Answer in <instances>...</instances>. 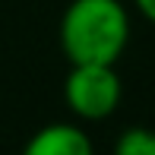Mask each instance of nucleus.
<instances>
[{"label":"nucleus","mask_w":155,"mask_h":155,"mask_svg":"<svg viewBox=\"0 0 155 155\" xmlns=\"http://www.w3.org/2000/svg\"><path fill=\"white\" fill-rule=\"evenodd\" d=\"M133 35L124 0H70L57 22V41L70 63H117Z\"/></svg>","instance_id":"f257e3e1"},{"label":"nucleus","mask_w":155,"mask_h":155,"mask_svg":"<svg viewBox=\"0 0 155 155\" xmlns=\"http://www.w3.org/2000/svg\"><path fill=\"white\" fill-rule=\"evenodd\" d=\"M63 101L82 124H101L120 108L124 82L114 63H70L63 79Z\"/></svg>","instance_id":"f03ea898"},{"label":"nucleus","mask_w":155,"mask_h":155,"mask_svg":"<svg viewBox=\"0 0 155 155\" xmlns=\"http://www.w3.org/2000/svg\"><path fill=\"white\" fill-rule=\"evenodd\" d=\"M19 155H95V143L76 120L45 124L25 139Z\"/></svg>","instance_id":"7ed1b4c3"},{"label":"nucleus","mask_w":155,"mask_h":155,"mask_svg":"<svg viewBox=\"0 0 155 155\" xmlns=\"http://www.w3.org/2000/svg\"><path fill=\"white\" fill-rule=\"evenodd\" d=\"M111 155H155V130L143 124H133L117 133Z\"/></svg>","instance_id":"20e7f679"},{"label":"nucleus","mask_w":155,"mask_h":155,"mask_svg":"<svg viewBox=\"0 0 155 155\" xmlns=\"http://www.w3.org/2000/svg\"><path fill=\"white\" fill-rule=\"evenodd\" d=\"M130 3L136 6V13H139L149 25H155V0H130Z\"/></svg>","instance_id":"39448f33"}]
</instances>
